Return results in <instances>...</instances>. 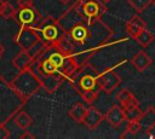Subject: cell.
I'll return each instance as SVG.
<instances>
[{"instance_id":"cell-11","label":"cell","mask_w":155,"mask_h":139,"mask_svg":"<svg viewBox=\"0 0 155 139\" xmlns=\"http://www.w3.org/2000/svg\"><path fill=\"white\" fill-rule=\"evenodd\" d=\"M104 118H105L104 115L99 110H97L93 106H90V108H87V112H86V116H85L82 123L86 127H88L90 129H94L102 123V121Z\"/></svg>"},{"instance_id":"cell-14","label":"cell","mask_w":155,"mask_h":139,"mask_svg":"<svg viewBox=\"0 0 155 139\" xmlns=\"http://www.w3.org/2000/svg\"><path fill=\"white\" fill-rule=\"evenodd\" d=\"M42 82V87L48 93H54L61 85V79L56 74H40L39 75Z\"/></svg>"},{"instance_id":"cell-20","label":"cell","mask_w":155,"mask_h":139,"mask_svg":"<svg viewBox=\"0 0 155 139\" xmlns=\"http://www.w3.org/2000/svg\"><path fill=\"white\" fill-rule=\"evenodd\" d=\"M138 121H139V123L142 124V127L144 129L148 128L150 124H153L155 122V108L149 106L145 111H143V114H142V116Z\"/></svg>"},{"instance_id":"cell-9","label":"cell","mask_w":155,"mask_h":139,"mask_svg":"<svg viewBox=\"0 0 155 139\" xmlns=\"http://www.w3.org/2000/svg\"><path fill=\"white\" fill-rule=\"evenodd\" d=\"M147 28V23L143 18H140L138 15H134L132 16L125 24V29H126V33L128 34V36L136 39L144 29Z\"/></svg>"},{"instance_id":"cell-15","label":"cell","mask_w":155,"mask_h":139,"mask_svg":"<svg viewBox=\"0 0 155 139\" xmlns=\"http://www.w3.org/2000/svg\"><path fill=\"white\" fill-rule=\"evenodd\" d=\"M86 112H87V108H86L84 104H81V103H76V104H74V105L69 109L68 115H69L75 122L81 123V122L84 121L85 116H86Z\"/></svg>"},{"instance_id":"cell-35","label":"cell","mask_w":155,"mask_h":139,"mask_svg":"<svg viewBox=\"0 0 155 139\" xmlns=\"http://www.w3.org/2000/svg\"><path fill=\"white\" fill-rule=\"evenodd\" d=\"M102 1H103V2H105V4H107V2H109V1H110V0H102Z\"/></svg>"},{"instance_id":"cell-18","label":"cell","mask_w":155,"mask_h":139,"mask_svg":"<svg viewBox=\"0 0 155 139\" xmlns=\"http://www.w3.org/2000/svg\"><path fill=\"white\" fill-rule=\"evenodd\" d=\"M116 100L120 103V105L122 108L125 106H128L131 104H134V103H138V100L136 99V97L132 94V92H130L127 88H124L121 89L117 94H116Z\"/></svg>"},{"instance_id":"cell-2","label":"cell","mask_w":155,"mask_h":139,"mask_svg":"<svg viewBox=\"0 0 155 139\" xmlns=\"http://www.w3.org/2000/svg\"><path fill=\"white\" fill-rule=\"evenodd\" d=\"M73 8L86 22L98 21L107 12L105 2L102 0H79L73 5Z\"/></svg>"},{"instance_id":"cell-23","label":"cell","mask_w":155,"mask_h":139,"mask_svg":"<svg viewBox=\"0 0 155 139\" xmlns=\"http://www.w3.org/2000/svg\"><path fill=\"white\" fill-rule=\"evenodd\" d=\"M134 40L137 41V44H138L139 46H142V47H148V46L154 41V34L150 33V31L145 28Z\"/></svg>"},{"instance_id":"cell-22","label":"cell","mask_w":155,"mask_h":139,"mask_svg":"<svg viewBox=\"0 0 155 139\" xmlns=\"http://www.w3.org/2000/svg\"><path fill=\"white\" fill-rule=\"evenodd\" d=\"M143 129L142 124L139 123V121H132V122H127V127L125 129V132L121 134V138H128V137H134L137 133H139Z\"/></svg>"},{"instance_id":"cell-6","label":"cell","mask_w":155,"mask_h":139,"mask_svg":"<svg viewBox=\"0 0 155 139\" xmlns=\"http://www.w3.org/2000/svg\"><path fill=\"white\" fill-rule=\"evenodd\" d=\"M90 25H91V22H87V23L76 22L70 27V29H68V31L65 34H69V36L73 39V41L78 42L79 45H84L85 41L92 34Z\"/></svg>"},{"instance_id":"cell-8","label":"cell","mask_w":155,"mask_h":139,"mask_svg":"<svg viewBox=\"0 0 155 139\" xmlns=\"http://www.w3.org/2000/svg\"><path fill=\"white\" fill-rule=\"evenodd\" d=\"M107 122L113 126V127H119L121 126L125 121H126V116H125V111H124V108L121 105H113L108 111L107 114L104 115Z\"/></svg>"},{"instance_id":"cell-17","label":"cell","mask_w":155,"mask_h":139,"mask_svg":"<svg viewBox=\"0 0 155 139\" xmlns=\"http://www.w3.org/2000/svg\"><path fill=\"white\" fill-rule=\"evenodd\" d=\"M125 111V116H126V121L127 122H132V121H138L143 114V111L139 108V103H134L131 104L128 106L124 108Z\"/></svg>"},{"instance_id":"cell-26","label":"cell","mask_w":155,"mask_h":139,"mask_svg":"<svg viewBox=\"0 0 155 139\" xmlns=\"http://www.w3.org/2000/svg\"><path fill=\"white\" fill-rule=\"evenodd\" d=\"M47 58H50L54 64H56V66L58 68V69H61V66L63 65V62H64V58H65V54L64 53H62L61 51H58V50H54L51 54H48V57Z\"/></svg>"},{"instance_id":"cell-24","label":"cell","mask_w":155,"mask_h":139,"mask_svg":"<svg viewBox=\"0 0 155 139\" xmlns=\"http://www.w3.org/2000/svg\"><path fill=\"white\" fill-rule=\"evenodd\" d=\"M130 6L138 13L143 12L145 8H148L151 4H154V0H127Z\"/></svg>"},{"instance_id":"cell-16","label":"cell","mask_w":155,"mask_h":139,"mask_svg":"<svg viewBox=\"0 0 155 139\" xmlns=\"http://www.w3.org/2000/svg\"><path fill=\"white\" fill-rule=\"evenodd\" d=\"M51 46H53L54 50H58V51H61V52L64 53V54H70V53H73V51H74V45H73L71 41L68 39L67 34H64L57 42H54V44L51 45Z\"/></svg>"},{"instance_id":"cell-13","label":"cell","mask_w":155,"mask_h":139,"mask_svg":"<svg viewBox=\"0 0 155 139\" xmlns=\"http://www.w3.org/2000/svg\"><path fill=\"white\" fill-rule=\"evenodd\" d=\"M61 74L63 76H71L74 75L78 70H79V64L76 62V58L73 53L70 54H65V58H64V62H63V65L61 66Z\"/></svg>"},{"instance_id":"cell-21","label":"cell","mask_w":155,"mask_h":139,"mask_svg":"<svg viewBox=\"0 0 155 139\" xmlns=\"http://www.w3.org/2000/svg\"><path fill=\"white\" fill-rule=\"evenodd\" d=\"M13 122L15 124L21 128V129H27L30 124H31V117L25 112V111H19L15 118H13Z\"/></svg>"},{"instance_id":"cell-12","label":"cell","mask_w":155,"mask_h":139,"mask_svg":"<svg viewBox=\"0 0 155 139\" xmlns=\"http://www.w3.org/2000/svg\"><path fill=\"white\" fill-rule=\"evenodd\" d=\"M153 63L151 57L148 56V53L145 51H138L131 59V64L138 70V71H144L147 70Z\"/></svg>"},{"instance_id":"cell-32","label":"cell","mask_w":155,"mask_h":139,"mask_svg":"<svg viewBox=\"0 0 155 139\" xmlns=\"http://www.w3.org/2000/svg\"><path fill=\"white\" fill-rule=\"evenodd\" d=\"M4 52H5V48H4V46H2V44L0 42V58H1V56L4 54Z\"/></svg>"},{"instance_id":"cell-36","label":"cell","mask_w":155,"mask_h":139,"mask_svg":"<svg viewBox=\"0 0 155 139\" xmlns=\"http://www.w3.org/2000/svg\"><path fill=\"white\" fill-rule=\"evenodd\" d=\"M154 5H155V0H154Z\"/></svg>"},{"instance_id":"cell-29","label":"cell","mask_w":155,"mask_h":139,"mask_svg":"<svg viewBox=\"0 0 155 139\" xmlns=\"http://www.w3.org/2000/svg\"><path fill=\"white\" fill-rule=\"evenodd\" d=\"M145 134L150 139H155V122L153 124H150L148 128H145Z\"/></svg>"},{"instance_id":"cell-31","label":"cell","mask_w":155,"mask_h":139,"mask_svg":"<svg viewBox=\"0 0 155 139\" xmlns=\"http://www.w3.org/2000/svg\"><path fill=\"white\" fill-rule=\"evenodd\" d=\"M21 138H22V139H25V138H31V139H33V138H34V135H33L29 131H25V132L21 135Z\"/></svg>"},{"instance_id":"cell-4","label":"cell","mask_w":155,"mask_h":139,"mask_svg":"<svg viewBox=\"0 0 155 139\" xmlns=\"http://www.w3.org/2000/svg\"><path fill=\"white\" fill-rule=\"evenodd\" d=\"M39 40H41V36L39 31L35 29V27H21V30L15 36V42L22 50L27 51Z\"/></svg>"},{"instance_id":"cell-33","label":"cell","mask_w":155,"mask_h":139,"mask_svg":"<svg viewBox=\"0 0 155 139\" xmlns=\"http://www.w3.org/2000/svg\"><path fill=\"white\" fill-rule=\"evenodd\" d=\"M5 2H6V1H4V0H0V13H1V10H2V7H4Z\"/></svg>"},{"instance_id":"cell-28","label":"cell","mask_w":155,"mask_h":139,"mask_svg":"<svg viewBox=\"0 0 155 139\" xmlns=\"http://www.w3.org/2000/svg\"><path fill=\"white\" fill-rule=\"evenodd\" d=\"M10 137H11V133L6 128L5 123H0V139H8Z\"/></svg>"},{"instance_id":"cell-25","label":"cell","mask_w":155,"mask_h":139,"mask_svg":"<svg viewBox=\"0 0 155 139\" xmlns=\"http://www.w3.org/2000/svg\"><path fill=\"white\" fill-rule=\"evenodd\" d=\"M0 16L4 17V18H6V19H10V18L15 19L16 16H17V10L13 7V5H11L8 1H6L5 5H4V7H2V10H1Z\"/></svg>"},{"instance_id":"cell-1","label":"cell","mask_w":155,"mask_h":139,"mask_svg":"<svg viewBox=\"0 0 155 139\" xmlns=\"http://www.w3.org/2000/svg\"><path fill=\"white\" fill-rule=\"evenodd\" d=\"M10 87L23 102H25L42 87V82L36 73L31 69H25L19 71V74L10 82Z\"/></svg>"},{"instance_id":"cell-5","label":"cell","mask_w":155,"mask_h":139,"mask_svg":"<svg viewBox=\"0 0 155 139\" xmlns=\"http://www.w3.org/2000/svg\"><path fill=\"white\" fill-rule=\"evenodd\" d=\"M98 82H99L102 91L107 94H110L121 83V77L114 70V68H109V69L104 70L103 73H99Z\"/></svg>"},{"instance_id":"cell-27","label":"cell","mask_w":155,"mask_h":139,"mask_svg":"<svg viewBox=\"0 0 155 139\" xmlns=\"http://www.w3.org/2000/svg\"><path fill=\"white\" fill-rule=\"evenodd\" d=\"M78 92L80 93V95L82 97V99L85 102H87L88 104H92L97 99L98 93H99V91H78Z\"/></svg>"},{"instance_id":"cell-30","label":"cell","mask_w":155,"mask_h":139,"mask_svg":"<svg viewBox=\"0 0 155 139\" xmlns=\"http://www.w3.org/2000/svg\"><path fill=\"white\" fill-rule=\"evenodd\" d=\"M17 5H18V8H22V7H30V6H34V5H33V1H31V0H17Z\"/></svg>"},{"instance_id":"cell-19","label":"cell","mask_w":155,"mask_h":139,"mask_svg":"<svg viewBox=\"0 0 155 139\" xmlns=\"http://www.w3.org/2000/svg\"><path fill=\"white\" fill-rule=\"evenodd\" d=\"M36 64L40 74H56L59 70L50 58H45L41 62H36Z\"/></svg>"},{"instance_id":"cell-3","label":"cell","mask_w":155,"mask_h":139,"mask_svg":"<svg viewBox=\"0 0 155 139\" xmlns=\"http://www.w3.org/2000/svg\"><path fill=\"white\" fill-rule=\"evenodd\" d=\"M34 27L39 31L41 39L48 42V45H53L64 35L59 34V22L51 16L41 17Z\"/></svg>"},{"instance_id":"cell-10","label":"cell","mask_w":155,"mask_h":139,"mask_svg":"<svg viewBox=\"0 0 155 139\" xmlns=\"http://www.w3.org/2000/svg\"><path fill=\"white\" fill-rule=\"evenodd\" d=\"M34 62H35V59L30 56V53L27 50H21L12 59V64L18 71L30 69L31 65L34 64Z\"/></svg>"},{"instance_id":"cell-34","label":"cell","mask_w":155,"mask_h":139,"mask_svg":"<svg viewBox=\"0 0 155 139\" xmlns=\"http://www.w3.org/2000/svg\"><path fill=\"white\" fill-rule=\"evenodd\" d=\"M61 2H63V4H68V2H70L71 0H59Z\"/></svg>"},{"instance_id":"cell-7","label":"cell","mask_w":155,"mask_h":139,"mask_svg":"<svg viewBox=\"0 0 155 139\" xmlns=\"http://www.w3.org/2000/svg\"><path fill=\"white\" fill-rule=\"evenodd\" d=\"M40 18V13H38L34 6H30L18 8L15 19L21 24V27H34Z\"/></svg>"}]
</instances>
